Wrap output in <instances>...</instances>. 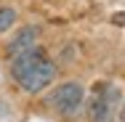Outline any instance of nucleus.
I'll return each instance as SVG.
<instances>
[{"label": "nucleus", "instance_id": "39448f33", "mask_svg": "<svg viewBox=\"0 0 125 122\" xmlns=\"http://www.w3.org/2000/svg\"><path fill=\"white\" fill-rule=\"evenodd\" d=\"M16 21V11L13 8H0V35L5 32V29H11Z\"/></svg>", "mask_w": 125, "mask_h": 122}, {"label": "nucleus", "instance_id": "f257e3e1", "mask_svg": "<svg viewBox=\"0 0 125 122\" xmlns=\"http://www.w3.org/2000/svg\"><path fill=\"white\" fill-rule=\"evenodd\" d=\"M11 72H13L16 82L24 88L27 93H40V90H45L51 82L56 80V66H53V61H48L37 48L13 56Z\"/></svg>", "mask_w": 125, "mask_h": 122}, {"label": "nucleus", "instance_id": "f03ea898", "mask_svg": "<svg viewBox=\"0 0 125 122\" xmlns=\"http://www.w3.org/2000/svg\"><path fill=\"white\" fill-rule=\"evenodd\" d=\"M48 103L61 114H75L83 103V85L80 82H64L48 96Z\"/></svg>", "mask_w": 125, "mask_h": 122}, {"label": "nucleus", "instance_id": "423d86ee", "mask_svg": "<svg viewBox=\"0 0 125 122\" xmlns=\"http://www.w3.org/2000/svg\"><path fill=\"white\" fill-rule=\"evenodd\" d=\"M123 122H125V109H123Z\"/></svg>", "mask_w": 125, "mask_h": 122}, {"label": "nucleus", "instance_id": "20e7f679", "mask_svg": "<svg viewBox=\"0 0 125 122\" xmlns=\"http://www.w3.org/2000/svg\"><path fill=\"white\" fill-rule=\"evenodd\" d=\"M35 43H37V29L35 27H24L16 37H13V43L8 45V56H19V53H27V50L35 48Z\"/></svg>", "mask_w": 125, "mask_h": 122}, {"label": "nucleus", "instance_id": "7ed1b4c3", "mask_svg": "<svg viewBox=\"0 0 125 122\" xmlns=\"http://www.w3.org/2000/svg\"><path fill=\"white\" fill-rule=\"evenodd\" d=\"M115 101H117V88H112V85L96 88V93H93V98H91V106H88L91 120L93 122H112Z\"/></svg>", "mask_w": 125, "mask_h": 122}]
</instances>
